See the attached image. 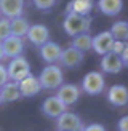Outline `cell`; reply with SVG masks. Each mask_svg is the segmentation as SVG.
<instances>
[{"label":"cell","instance_id":"cell-13","mask_svg":"<svg viewBox=\"0 0 128 131\" xmlns=\"http://www.w3.org/2000/svg\"><path fill=\"white\" fill-rule=\"evenodd\" d=\"M107 101L115 107H123L128 102V90L125 85H112L107 90Z\"/></svg>","mask_w":128,"mask_h":131},{"label":"cell","instance_id":"cell-10","mask_svg":"<svg viewBox=\"0 0 128 131\" xmlns=\"http://www.w3.org/2000/svg\"><path fill=\"white\" fill-rule=\"evenodd\" d=\"M26 37L34 47H42L43 43L50 42V30L43 24H34V26H29Z\"/></svg>","mask_w":128,"mask_h":131},{"label":"cell","instance_id":"cell-27","mask_svg":"<svg viewBox=\"0 0 128 131\" xmlns=\"http://www.w3.org/2000/svg\"><path fill=\"white\" fill-rule=\"evenodd\" d=\"M83 131H107L101 123H91L88 126H83Z\"/></svg>","mask_w":128,"mask_h":131},{"label":"cell","instance_id":"cell-15","mask_svg":"<svg viewBox=\"0 0 128 131\" xmlns=\"http://www.w3.org/2000/svg\"><path fill=\"white\" fill-rule=\"evenodd\" d=\"M62 48L55 42H47L40 47V58L47 64H56L61 56Z\"/></svg>","mask_w":128,"mask_h":131},{"label":"cell","instance_id":"cell-7","mask_svg":"<svg viewBox=\"0 0 128 131\" xmlns=\"http://www.w3.org/2000/svg\"><path fill=\"white\" fill-rule=\"evenodd\" d=\"M64 112H67V107L58 99L56 96H48L47 99L42 102V114L48 118H58Z\"/></svg>","mask_w":128,"mask_h":131},{"label":"cell","instance_id":"cell-25","mask_svg":"<svg viewBox=\"0 0 128 131\" xmlns=\"http://www.w3.org/2000/svg\"><path fill=\"white\" fill-rule=\"evenodd\" d=\"M126 42H119V40H114V45H112V48H111V53L114 54H117L120 56L122 53H123V50H126Z\"/></svg>","mask_w":128,"mask_h":131},{"label":"cell","instance_id":"cell-20","mask_svg":"<svg viewBox=\"0 0 128 131\" xmlns=\"http://www.w3.org/2000/svg\"><path fill=\"white\" fill-rule=\"evenodd\" d=\"M29 26H30L29 21L24 16L10 19V30H11L13 37H18V38L26 37V34H27V30H29Z\"/></svg>","mask_w":128,"mask_h":131},{"label":"cell","instance_id":"cell-28","mask_svg":"<svg viewBox=\"0 0 128 131\" xmlns=\"http://www.w3.org/2000/svg\"><path fill=\"white\" fill-rule=\"evenodd\" d=\"M117 129H119V131H128V117H126V115H123V117L119 120Z\"/></svg>","mask_w":128,"mask_h":131},{"label":"cell","instance_id":"cell-6","mask_svg":"<svg viewBox=\"0 0 128 131\" xmlns=\"http://www.w3.org/2000/svg\"><path fill=\"white\" fill-rule=\"evenodd\" d=\"M58 131H83V122L74 112H64L56 118Z\"/></svg>","mask_w":128,"mask_h":131},{"label":"cell","instance_id":"cell-11","mask_svg":"<svg viewBox=\"0 0 128 131\" xmlns=\"http://www.w3.org/2000/svg\"><path fill=\"white\" fill-rule=\"evenodd\" d=\"M24 11V0H0V15L6 19L19 18Z\"/></svg>","mask_w":128,"mask_h":131},{"label":"cell","instance_id":"cell-14","mask_svg":"<svg viewBox=\"0 0 128 131\" xmlns=\"http://www.w3.org/2000/svg\"><path fill=\"white\" fill-rule=\"evenodd\" d=\"M2 48H3V54L5 58H18V56H23V51H24V42L23 38H18V37H13L10 35L8 38H5L2 42Z\"/></svg>","mask_w":128,"mask_h":131},{"label":"cell","instance_id":"cell-9","mask_svg":"<svg viewBox=\"0 0 128 131\" xmlns=\"http://www.w3.org/2000/svg\"><path fill=\"white\" fill-rule=\"evenodd\" d=\"M114 45V38L111 35L109 30L104 32H99L93 37V42H91V50H94V53H98L99 56H104L107 53H111V48Z\"/></svg>","mask_w":128,"mask_h":131},{"label":"cell","instance_id":"cell-12","mask_svg":"<svg viewBox=\"0 0 128 131\" xmlns=\"http://www.w3.org/2000/svg\"><path fill=\"white\" fill-rule=\"evenodd\" d=\"M18 88H19V93H21V97H32V96H37L42 91L38 78L32 74L27 75L26 78H23V80L18 83Z\"/></svg>","mask_w":128,"mask_h":131},{"label":"cell","instance_id":"cell-22","mask_svg":"<svg viewBox=\"0 0 128 131\" xmlns=\"http://www.w3.org/2000/svg\"><path fill=\"white\" fill-rule=\"evenodd\" d=\"M111 35L114 40H119V42H126L128 38V23L126 21H117L111 26Z\"/></svg>","mask_w":128,"mask_h":131},{"label":"cell","instance_id":"cell-24","mask_svg":"<svg viewBox=\"0 0 128 131\" xmlns=\"http://www.w3.org/2000/svg\"><path fill=\"white\" fill-rule=\"evenodd\" d=\"M56 2H58V0H32L34 6H35L37 10H40V11H48V10H51L56 5Z\"/></svg>","mask_w":128,"mask_h":131},{"label":"cell","instance_id":"cell-5","mask_svg":"<svg viewBox=\"0 0 128 131\" xmlns=\"http://www.w3.org/2000/svg\"><path fill=\"white\" fill-rule=\"evenodd\" d=\"M80 88L74 83H62L59 88L56 90V97L59 99L66 107L69 106H74V104L80 99Z\"/></svg>","mask_w":128,"mask_h":131},{"label":"cell","instance_id":"cell-19","mask_svg":"<svg viewBox=\"0 0 128 131\" xmlns=\"http://www.w3.org/2000/svg\"><path fill=\"white\" fill-rule=\"evenodd\" d=\"M0 94H2L3 102H15L18 99H21V93H19L18 83L16 82H6L2 88H0Z\"/></svg>","mask_w":128,"mask_h":131},{"label":"cell","instance_id":"cell-8","mask_svg":"<svg viewBox=\"0 0 128 131\" xmlns=\"http://www.w3.org/2000/svg\"><path fill=\"white\" fill-rule=\"evenodd\" d=\"M83 58H85L83 53L74 50L72 47H67L66 50L61 51V56H59V59H58V62L66 69H77L79 66H82Z\"/></svg>","mask_w":128,"mask_h":131},{"label":"cell","instance_id":"cell-2","mask_svg":"<svg viewBox=\"0 0 128 131\" xmlns=\"http://www.w3.org/2000/svg\"><path fill=\"white\" fill-rule=\"evenodd\" d=\"M91 27V18L90 16H79L74 13H66V18L62 21V29L67 35L75 37L80 34H88Z\"/></svg>","mask_w":128,"mask_h":131},{"label":"cell","instance_id":"cell-21","mask_svg":"<svg viewBox=\"0 0 128 131\" xmlns=\"http://www.w3.org/2000/svg\"><path fill=\"white\" fill-rule=\"evenodd\" d=\"M91 42H93V37L90 34H80V35H75L72 38V43H70V47L74 50L80 51V53L85 54L87 51L91 50Z\"/></svg>","mask_w":128,"mask_h":131},{"label":"cell","instance_id":"cell-4","mask_svg":"<svg viewBox=\"0 0 128 131\" xmlns=\"http://www.w3.org/2000/svg\"><path fill=\"white\" fill-rule=\"evenodd\" d=\"M106 88V78L101 72H88L82 80V91L90 96H98Z\"/></svg>","mask_w":128,"mask_h":131},{"label":"cell","instance_id":"cell-3","mask_svg":"<svg viewBox=\"0 0 128 131\" xmlns=\"http://www.w3.org/2000/svg\"><path fill=\"white\" fill-rule=\"evenodd\" d=\"M6 74H8V80L10 82L19 83L23 78L30 75V64L24 56L13 58L10 61V64L6 66Z\"/></svg>","mask_w":128,"mask_h":131},{"label":"cell","instance_id":"cell-31","mask_svg":"<svg viewBox=\"0 0 128 131\" xmlns=\"http://www.w3.org/2000/svg\"><path fill=\"white\" fill-rule=\"evenodd\" d=\"M0 18H2V15H0Z\"/></svg>","mask_w":128,"mask_h":131},{"label":"cell","instance_id":"cell-26","mask_svg":"<svg viewBox=\"0 0 128 131\" xmlns=\"http://www.w3.org/2000/svg\"><path fill=\"white\" fill-rule=\"evenodd\" d=\"M8 82V74H6V67L0 64V88Z\"/></svg>","mask_w":128,"mask_h":131},{"label":"cell","instance_id":"cell-29","mask_svg":"<svg viewBox=\"0 0 128 131\" xmlns=\"http://www.w3.org/2000/svg\"><path fill=\"white\" fill-rule=\"evenodd\" d=\"M5 59V54H3V48H2V42H0V61Z\"/></svg>","mask_w":128,"mask_h":131},{"label":"cell","instance_id":"cell-17","mask_svg":"<svg viewBox=\"0 0 128 131\" xmlns=\"http://www.w3.org/2000/svg\"><path fill=\"white\" fill-rule=\"evenodd\" d=\"M93 0H70L66 13H74L79 16H88L93 10Z\"/></svg>","mask_w":128,"mask_h":131},{"label":"cell","instance_id":"cell-1","mask_svg":"<svg viewBox=\"0 0 128 131\" xmlns=\"http://www.w3.org/2000/svg\"><path fill=\"white\" fill-rule=\"evenodd\" d=\"M37 78L42 90H58L64 83V74L56 64H47Z\"/></svg>","mask_w":128,"mask_h":131},{"label":"cell","instance_id":"cell-30","mask_svg":"<svg viewBox=\"0 0 128 131\" xmlns=\"http://www.w3.org/2000/svg\"><path fill=\"white\" fill-rule=\"evenodd\" d=\"M2 104H3V101H2V94H0V106H2Z\"/></svg>","mask_w":128,"mask_h":131},{"label":"cell","instance_id":"cell-18","mask_svg":"<svg viewBox=\"0 0 128 131\" xmlns=\"http://www.w3.org/2000/svg\"><path fill=\"white\" fill-rule=\"evenodd\" d=\"M98 8L106 16H117L123 8V0H98Z\"/></svg>","mask_w":128,"mask_h":131},{"label":"cell","instance_id":"cell-23","mask_svg":"<svg viewBox=\"0 0 128 131\" xmlns=\"http://www.w3.org/2000/svg\"><path fill=\"white\" fill-rule=\"evenodd\" d=\"M10 35H11V30H10V19L0 18V42H3L5 38H8Z\"/></svg>","mask_w":128,"mask_h":131},{"label":"cell","instance_id":"cell-16","mask_svg":"<svg viewBox=\"0 0 128 131\" xmlns=\"http://www.w3.org/2000/svg\"><path fill=\"white\" fill-rule=\"evenodd\" d=\"M99 67L102 72L106 74H119V72L123 69V64H122L120 58L114 53H107L101 58V62H99ZM101 72V74H102Z\"/></svg>","mask_w":128,"mask_h":131}]
</instances>
